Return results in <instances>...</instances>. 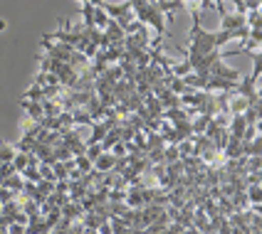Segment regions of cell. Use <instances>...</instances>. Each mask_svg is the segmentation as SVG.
<instances>
[{
  "instance_id": "cell-24",
  "label": "cell",
  "mask_w": 262,
  "mask_h": 234,
  "mask_svg": "<svg viewBox=\"0 0 262 234\" xmlns=\"http://www.w3.org/2000/svg\"><path fill=\"white\" fill-rule=\"evenodd\" d=\"M84 234H99L97 229H84Z\"/></svg>"
},
{
  "instance_id": "cell-11",
  "label": "cell",
  "mask_w": 262,
  "mask_h": 234,
  "mask_svg": "<svg viewBox=\"0 0 262 234\" xmlns=\"http://www.w3.org/2000/svg\"><path fill=\"white\" fill-rule=\"evenodd\" d=\"M28 165H30V153H23V150H17V153H15V158H13L15 173H23V170H25Z\"/></svg>"
},
{
  "instance_id": "cell-4",
  "label": "cell",
  "mask_w": 262,
  "mask_h": 234,
  "mask_svg": "<svg viewBox=\"0 0 262 234\" xmlns=\"http://www.w3.org/2000/svg\"><path fill=\"white\" fill-rule=\"evenodd\" d=\"M20 109L28 114L30 123H42L45 111H42V103H40V101H32V99H20Z\"/></svg>"
},
{
  "instance_id": "cell-20",
  "label": "cell",
  "mask_w": 262,
  "mask_h": 234,
  "mask_svg": "<svg viewBox=\"0 0 262 234\" xmlns=\"http://www.w3.org/2000/svg\"><path fill=\"white\" fill-rule=\"evenodd\" d=\"M8 234H25V224L10 222V224H8Z\"/></svg>"
},
{
  "instance_id": "cell-16",
  "label": "cell",
  "mask_w": 262,
  "mask_h": 234,
  "mask_svg": "<svg viewBox=\"0 0 262 234\" xmlns=\"http://www.w3.org/2000/svg\"><path fill=\"white\" fill-rule=\"evenodd\" d=\"M37 170H40V177H42V180L57 183V180H55V170H52V165H47V163H40V165H37Z\"/></svg>"
},
{
  "instance_id": "cell-21",
  "label": "cell",
  "mask_w": 262,
  "mask_h": 234,
  "mask_svg": "<svg viewBox=\"0 0 262 234\" xmlns=\"http://www.w3.org/2000/svg\"><path fill=\"white\" fill-rule=\"evenodd\" d=\"M97 232H99V234H114V229H112V222L106 220V222H104V224H102V227L97 229Z\"/></svg>"
},
{
  "instance_id": "cell-13",
  "label": "cell",
  "mask_w": 262,
  "mask_h": 234,
  "mask_svg": "<svg viewBox=\"0 0 262 234\" xmlns=\"http://www.w3.org/2000/svg\"><path fill=\"white\" fill-rule=\"evenodd\" d=\"M15 146H10V143H5V141H0V163H13L15 158Z\"/></svg>"
},
{
  "instance_id": "cell-15",
  "label": "cell",
  "mask_w": 262,
  "mask_h": 234,
  "mask_svg": "<svg viewBox=\"0 0 262 234\" xmlns=\"http://www.w3.org/2000/svg\"><path fill=\"white\" fill-rule=\"evenodd\" d=\"M20 175L25 177L28 183H40V180H42V177H40V170H37L35 165H28V168H25V170H23Z\"/></svg>"
},
{
  "instance_id": "cell-19",
  "label": "cell",
  "mask_w": 262,
  "mask_h": 234,
  "mask_svg": "<svg viewBox=\"0 0 262 234\" xmlns=\"http://www.w3.org/2000/svg\"><path fill=\"white\" fill-rule=\"evenodd\" d=\"M15 197H17V195H15L13 190H8V188H3V185H0V205H8V202H13Z\"/></svg>"
},
{
  "instance_id": "cell-1",
  "label": "cell",
  "mask_w": 262,
  "mask_h": 234,
  "mask_svg": "<svg viewBox=\"0 0 262 234\" xmlns=\"http://www.w3.org/2000/svg\"><path fill=\"white\" fill-rule=\"evenodd\" d=\"M190 17H193V28H190L188 32V55H186V59H188V64H193L195 59L205 57V55H210V52H215L218 47H215V32H210V30H205L203 25H201V13H198V5H190L188 8Z\"/></svg>"
},
{
  "instance_id": "cell-2",
  "label": "cell",
  "mask_w": 262,
  "mask_h": 234,
  "mask_svg": "<svg viewBox=\"0 0 262 234\" xmlns=\"http://www.w3.org/2000/svg\"><path fill=\"white\" fill-rule=\"evenodd\" d=\"M102 8H104V13L109 15V17L117 22L119 28L124 30V32H129L131 25L136 22V20H134V8H131L129 0L117 3V5H112V3H102Z\"/></svg>"
},
{
  "instance_id": "cell-25",
  "label": "cell",
  "mask_w": 262,
  "mask_h": 234,
  "mask_svg": "<svg viewBox=\"0 0 262 234\" xmlns=\"http://www.w3.org/2000/svg\"><path fill=\"white\" fill-rule=\"evenodd\" d=\"M0 207H3V205H0Z\"/></svg>"
},
{
  "instance_id": "cell-5",
  "label": "cell",
  "mask_w": 262,
  "mask_h": 234,
  "mask_svg": "<svg viewBox=\"0 0 262 234\" xmlns=\"http://www.w3.org/2000/svg\"><path fill=\"white\" fill-rule=\"evenodd\" d=\"M240 28H248L245 15H240V13H223L220 15V30H240Z\"/></svg>"
},
{
  "instance_id": "cell-22",
  "label": "cell",
  "mask_w": 262,
  "mask_h": 234,
  "mask_svg": "<svg viewBox=\"0 0 262 234\" xmlns=\"http://www.w3.org/2000/svg\"><path fill=\"white\" fill-rule=\"evenodd\" d=\"M79 3H89V5H102L104 0H79Z\"/></svg>"
},
{
  "instance_id": "cell-8",
  "label": "cell",
  "mask_w": 262,
  "mask_h": 234,
  "mask_svg": "<svg viewBox=\"0 0 262 234\" xmlns=\"http://www.w3.org/2000/svg\"><path fill=\"white\" fill-rule=\"evenodd\" d=\"M109 220V217H104V215H99V212H94V210H89V212H84V217H82V224H84V229H99L104 222Z\"/></svg>"
},
{
  "instance_id": "cell-6",
  "label": "cell",
  "mask_w": 262,
  "mask_h": 234,
  "mask_svg": "<svg viewBox=\"0 0 262 234\" xmlns=\"http://www.w3.org/2000/svg\"><path fill=\"white\" fill-rule=\"evenodd\" d=\"M59 212H62V217L70 222H77L84 217V207L82 202H77V200H70V202H64V205L59 207Z\"/></svg>"
},
{
  "instance_id": "cell-17",
  "label": "cell",
  "mask_w": 262,
  "mask_h": 234,
  "mask_svg": "<svg viewBox=\"0 0 262 234\" xmlns=\"http://www.w3.org/2000/svg\"><path fill=\"white\" fill-rule=\"evenodd\" d=\"M109 153H112L114 158H124V155H126L129 150H126V143H124V141H117L114 146L109 148Z\"/></svg>"
},
{
  "instance_id": "cell-10",
  "label": "cell",
  "mask_w": 262,
  "mask_h": 234,
  "mask_svg": "<svg viewBox=\"0 0 262 234\" xmlns=\"http://www.w3.org/2000/svg\"><path fill=\"white\" fill-rule=\"evenodd\" d=\"M92 20H94V28L99 30V32H104L112 17H109V15L104 13V8H102V5H94V15H92Z\"/></svg>"
},
{
  "instance_id": "cell-18",
  "label": "cell",
  "mask_w": 262,
  "mask_h": 234,
  "mask_svg": "<svg viewBox=\"0 0 262 234\" xmlns=\"http://www.w3.org/2000/svg\"><path fill=\"white\" fill-rule=\"evenodd\" d=\"M37 185V190L42 192L45 197H50L52 192H55V183H50V180H40V183H35Z\"/></svg>"
},
{
  "instance_id": "cell-7",
  "label": "cell",
  "mask_w": 262,
  "mask_h": 234,
  "mask_svg": "<svg viewBox=\"0 0 262 234\" xmlns=\"http://www.w3.org/2000/svg\"><path fill=\"white\" fill-rule=\"evenodd\" d=\"M114 163H117V158H114L109 150H102V153H99V158L94 161V170H97V173H112Z\"/></svg>"
},
{
  "instance_id": "cell-14",
  "label": "cell",
  "mask_w": 262,
  "mask_h": 234,
  "mask_svg": "<svg viewBox=\"0 0 262 234\" xmlns=\"http://www.w3.org/2000/svg\"><path fill=\"white\" fill-rule=\"evenodd\" d=\"M245 22H248V28H262V13L260 10H248Z\"/></svg>"
},
{
  "instance_id": "cell-9",
  "label": "cell",
  "mask_w": 262,
  "mask_h": 234,
  "mask_svg": "<svg viewBox=\"0 0 262 234\" xmlns=\"http://www.w3.org/2000/svg\"><path fill=\"white\" fill-rule=\"evenodd\" d=\"M0 185H3V188H8V190H13L15 195H20V192H23V185H25V177L20 175V173H13V175L3 177V180H0Z\"/></svg>"
},
{
  "instance_id": "cell-3",
  "label": "cell",
  "mask_w": 262,
  "mask_h": 234,
  "mask_svg": "<svg viewBox=\"0 0 262 234\" xmlns=\"http://www.w3.org/2000/svg\"><path fill=\"white\" fill-rule=\"evenodd\" d=\"M210 76L230 79V82H240V76H243V74L237 72V69H233V67H228V64H225V59L220 57V59H215V62L210 64Z\"/></svg>"
},
{
  "instance_id": "cell-12",
  "label": "cell",
  "mask_w": 262,
  "mask_h": 234,
  "mask_svg": "<svg viewBox=\"0 0 262 234\" xmlns=\"http://www.w3.org/2000/svg\"><path fill=\"white\" fill-rule=\"evenodd\" d=\"M74 168H77V173H79V175H87V173H92V170H94L92 161H89V158H84V155H77V158H74Z\"/></svg>"
},
{
  "instance_id": "cell-23",
  "label": "cell",
  "mask_w": 262,
  "mask_h": 234,
  "mask_svg": "<svg viewBox=\"0 0 262 234\" xmlns=\"http://www.w3.org/2000/svg\"><path fill=\"white\" fill-rule=\"evenodd\" d=\"M5 28H8V22H5V20L0 17V32H5Z\"/></svg>"
}]
</instances>
